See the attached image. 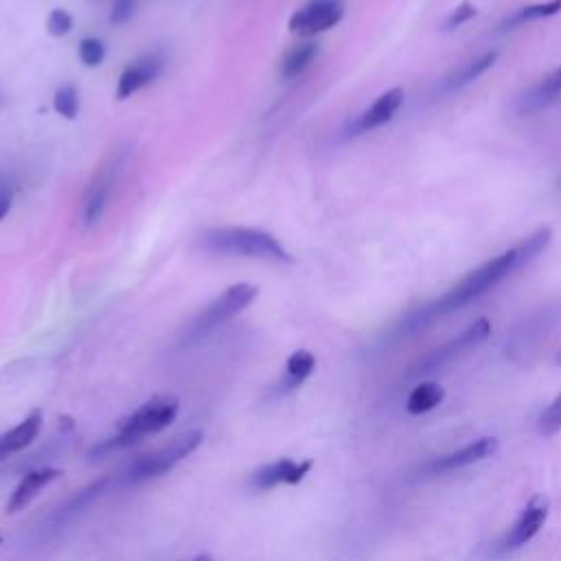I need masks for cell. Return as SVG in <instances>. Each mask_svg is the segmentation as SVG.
<instances>
[{"label": "cell", "instance_id": "12", "mask_svg": "<svg viewBox=\"0 0 561 561\" xmlns=\"http://www.w3.org/2000/svg\"><path fill=\"white\" fill-rule=\"evenodd\" d=\"M163 68H165V57L160 53H150V55L141 57V60H136L121 73L119 86H117V97L121 101L130 99L145 86H150L154 79L163 73Z\"/></svg>", "mask_w": 561, "mask_h": 561}, {"label": "cell", "instance_id": "27", "mask_svg": "<svg viewBox=\"0 0 561 561\" xmlns=\"http://www.w3.org/2000/svg\"><path fill=\"white\" fill-rule=\"evenodd\" d=\"M136 5H139V0H114L110 11L112 25H125V22L132 18Z\"/></svg>", "mask_w": 561, "mask_h": 561}, {"label": "cell", "instance_id": "28", "mask_svg": "<svg viewBox=\"0 0 561 561\" xmlns=\"http://www.w3.org/2000/svg\"><path fill=\"white\" fill-rule=\"evenodd\" d=\"M11 206H14V185L7 176H0V222L5 220Z\"/></svg>", "mask_w": 561, "mask_h": 561}, {"label": "cell", "instance_id": "18", "mask_svg": "<svg viewBox=\"0 0 561 561\" xmlns=\"http://www.w3.org/2000/svg\"><path fill=\"white\" fill-rule=\"evenodd\" d=\"M314 369H316V358L312 351H307V349L294 351L288 358V362H285V373L281 377V391H285V393L296 391V388H299L307 377L314 373Z\"/></svg>", "mask_w": 561, "mask_h": 561}, {"label": "cell", "instance_id": "26", "mask_svg": "<svg viewBox=\"0 0 561 561\" xmlns=\"http://www.w3.org/2000/svg\"><path fill=\"white\" fill-rule=\"evenodd\" d=\"M47 31L53 38H64L73 31V16L64 9H53L47 20Z\"/></svg>", "mask_w": 561, "mask_h": 561}, {"label": "cell", "instance_id": "24", "mask_svg": "<svg viewBox=\"0 0 561 561\" xmlns=\"http://www.w3.org/2000/svg\"><path fill=\"white\" fill-rule=\"evenodd\" d=\"M478 9L474 3H469V0H463L459 7H454L448 16L443 20V31H454L463 25H467L469 20L476 18Z\"/></svg>", "mask_w": 561, "mask_h": 561}, {"label": "cell", "instance_id": "5", "mask_svg": "<svg viewBox=\"0 0 561 561\" xmlns=\"http://www.w3.org/2000/svg\"><path fill=\"white\" fill-rule=\"evenodd\" d=\"M204 434L200 430H189L185 434L171 439L163 448H158L150 454H143L136 459L128 472L130 483H141V480H150L156 476L167 474L169 469H174L180 461H185L191 452H196L202 445Z\"/></svg>", "mask_w": 561, "mask_h": 561}, {"label": "cell", "instance_id": "16", "mask_svg": "<svg viewBox=\"0 0 561 561\" xmlns=\"http://www.w3.org/2000/svg\"><path fill=\"white\" fill-rule=\"evenodd\" d=\"M40 430H42V415L36 410V412H31L25 421H20L16 428L0 434V461L20 450H25L27 445H31L38 439Z\"/></svg>", "mask_w": 561, "mask_h": 561}, {"label": "cell", "instance_id": "22", "mask_svg": "<svg viewBox=\"0 0 561 561\" xmlns=\"http://www.w3.org/2000/svg\"><path fill=\"white\" fill-rule=\"evenodd\" d=\"M53 108L57 110V114H62V117L68 119V121L77 119V114H79V93H77V88L71 86V84L57 88V93L53 97Z\"/></svg>", "mask_w": 561, "mask_h": 561}, {"label": "cell", "instance_id": "8", "mask_svg": "<svg viewBox=\"0 0 561 561\" xmlns=\"http://www.w3.org/2000/svg\"><path fill=\"white\" fill-rule=\"evenodd\" d=\"M119 171H121L119 154H112L106 163L97 169L95 178L90 180V185L86 189L84 204H82V224L84 226H95L103 217V213H106L112 189H114V185H117Z\"/></svg>", "mask_w": 561, "mask_h": 561}, {"label": "cell", "instance_id": "17", "mask_svg": "<svg viewBox=\"0 0 561 561\" xmlns=\"http://www.w3.org/2000/svg\"><path fill=\"white\" fill-rule=\"evenodd\" d=\"M496 60H498V51H487L480 57H476V60L465 62L459 71H454L452 75L443 79V90L445 93H454V90H461V88L469 86L472 82H476L480 75H485L489 68L496 64Z\"/></svg>", "mask_w": 561, "mask_h": 561}, {"label": "cell", "instance_id": "25", "mask_svg": "<svg viewBox=\"0 0 561 561\" xmlns=\"http://www.w3.org/2000/svg\"><path fill=\"white\" fill-rule=\"evenodd\" d=\"M106 57V47L103 42L97 38H84L79 42V60H82L86 66H99Z\"/></svg>", "mask_w": 561, "mask_h": 561}, {"label": "cell", "instance_id": "30", "mask_svg": "<svg viewBox=\"0 0 561 561\" xmlns=\"http://www.w3.org/2000/svg\"><path fill=\"white\" fill-rule=\"evenodd\" d=\"M555 364H557V366H561V347H559V351H557V356H555Z\"/></svg>", "mask_w": 561, "mask_h": 561}, {"label": "cell", "instance_id": "15", "mask_svg": "<svg viewBox=\"0 0 561 561\" xmlns=\"http://www.w3.org/2000/svg\"><path fill=\"white\" fill-rule=\"evenodd\" d=\"M60 474H62L60 469L42 467V469H33V472H29L27 476H22L18 487L14 489V494H11L7 502V513H16L20 509H25L44 487L51 485L55 478H60Z\"/></svg>", "mask_w": 561, "mask_h": 561}, {"label": "cell", "instance_id": "13", "mask_svg": "<svg viewBox=\"0 0 561 561\" xmlns=\"http://www.w3.org/2000/svg\"><path fill=\"white\" fill-rule=\"evenodd\" d=\"M404 88H391V90H386V93H382L380 97H377L373 103H371V108H366L356 125H353V130L356 132H373L377 128H382V125H386L388 121H393L395 119V114L399 112V108L404 106Z\"/></svg>", "mask_w": 561, "mask_h": 561}, {"label": "cell", "instance_id": "6", "mask_svg": "<svg viewBox=\"0 0 561 561\" xmlns=\"http://www.w3.org/2000/svg\"><path fill=\"white\" fill-rule=\"evenodd\" d=\"M489 334H491V323L487 318L474 320V323L469 325L465 331H461L459 336L448 340L445 345L437 347L434 351H430L426 358H421L415 369H412V375H423V373L443 369L445 364H450L456 358H461V356H465V353L476 349L478 345H483V342L489 338Z\"/></svg>", "mask_w": 561, "mask_h": 561}, {"label": "cell", "instance_id": "2", "mask_svg": "<svg viewBox=\"0 0 561 561\" xmlns=\"http://www.w3.org/2000/svg\"><path fill=\"white\" fill-rule=\"evenodd\" d=\"M202 250L220 257H246L290 263L292 257L272 233L248 226H217L200 235Z\"/></svg>", "mask_w": 561, "mask_h": 561}, {"label": "cell", "instance_id": "3", "mask_svg": "<svg viewBox=\"0 0 561 561\" xmlns=\"http://www.w3.org/2000/svg\"><path fill=\"white\" fill-rule=\"evenodd\" d=\"M180 402L174 395H156L150 402H145L139 410H134L130 417H125L117 434L110 441H106L99 448L101 450H117V448H128L132 443H139L150 434H156L165 430L171 421L178 417Z\"/></svg>", "mask_w": 561, "mask_h": 561}, {"label": "cell", "instance_id": "9", "mask_svg": "<svg viewBox=\"0 0 561 561\" xmlns=\"http://www.w3.org/2000/svg\"><path fill=\"white\" fill-rule=\"evenodd\" d=\"M345 16L342 0H309L290 18V31L301 38H314L334 29Z\"/></svg>", "mask_w": 561, "mask_h": 561}, {"label": "cell", "instance_id": "23", "mask_svg": "<svg viewBox=\"0 0 561 561\" xmlns=\"http://www.w3.org/2000/svg\"><path fill=\"white\" fill-rule=\"evenodd\" d=\"M537 432L546 439L555 437L557 432H561V393L544 408L540 419H537Z\"/></svg>", "mask_w": 561, "mask_h": 561}, {"label": "cell", "instance_id": "29", "mask_svg": "<svg viewBox=\"0 0 561 561\" xmlns=\"http://www.w3.org/2000/svg\"><path fill=\"white\" fill-rule=\"evenodd\" d=\"M193 561H213V557H209V555H198Z\"/></svg>", "mask_w": 561, "mask_h": 561}, {"label": "cell", "instance_id": "20", "mask_svg": "<svg viewBox=\"0 0 561 561\" xmlns=\"http://www.w3.org/2000/svg\"><path fill=\"white\" fill-rule=\"evenodd\" d=\"M445 399L443 386L437 382H421L412 388L406 399V410L410 415H426V412L437 408Z\"/></svg>", "mask_w": 561, "mask_h": 561}, {"label": "cell", "instance_id": "31", "mask_svg": "<svg viewBox=\"0 0 561 561\" xmlns=\"http://www.w3.org/2000/svg\"><path fill=\"white\" fill-rule=\"evenodd\" d=\"M0 544H3V535H0Z\"/></svg>", "mask_w": 561, "mask_h": 561}, {"label": "cell", "instance_id": "19", "mask_svg": "<svg viewBox=\"0 0 561 561\" xmlns=\"http://www.w3.org/2000/svg\"><path fill=\"white\" fill-rule=\"evenodd\" d=\"M561 14V0H546V3H535L515 9L511 16L500 22V31H511L524 25H531L535 20H544Z\"/></svg>", "mask_w": 561, "mask_h": 561}, {"label": "cell", "instance_id": "11", "mask_svg": "<svg viewBox=\"0 0 561 561\" xmlns=\"http://www.w3.org/2000/svg\"><path fill=\"white\" fill-rule=\"evenodd\" d=\"M312 461H292V459H281L277 463H270L266 467L257 469L250 476V485L259 491H268L279 485H299L301 480L309 474L312 469Z\"/></svg>", "mask_w": 561, "mask_h": 561}, {"label": "cell", "instance_id": "4", "mask_svg": "<svg viewBox=\"0 0 561 561\" xmlns=\"http://www.w3.org/2000/svg\"><path fill=\"white\" fill-rule=\"evenodd\" d=\"M257 294H259L257 285H250V283L231 285L222 296H217L215 301H211L196 318L191 320L185 338L189 342H196L204 336H209L211 331L222 327L237 314H242L244 309L257 299Z\"/></svg>", "mask_w": 561, "mask_h": 561}, {"label": "cell", "instance_id": "14", "mask_svg": "<svg viewBox=\"0 0 561 561\" xmlns=\"http://www.w3.org/2000/svg\"><path fill=\"white\" fill-rule=\"evenodd\" d=\"M561 95V66H557L553 73H548L542 82H537L533 88L526 90L522 97L515 101V112L520 117H529V114L540 112L542 108H548L553 101H557Z\"/></svg>", "mask_w": 561, "mask_h": 561}, {"label": "cell", "instance_id": "7", "mask_svg": "<svg viewBox=\"0 0 561 561\" xmlns=\"http://www.w3.org/2000/svg\"><path fill=\"white\" fill-rule=\"evenodd\" d=\"M548 513H551V502H548V498L533 496L526 502V507L518 515V520L513 522L511 529L496 542V555L518 551L524 544H529L533 537L542 531V526L548 520Z\"/></svg>", "mask_w": 561, "mask_h": 561}, {"label": "cell", "instance_id": "10", "mask_svg": "<svg viewBox=\"0 0 561 561\" xmlns=\"http://www.w3.org/2000/svg\"><path fill=\"white\" fill-rule=\"evenodd\" d=\"M498 450H500V441L496 437H480L474 443L463 445L461 450L443 454V456H439V459H434L428 469L432 474L456 472V469H463V467L489 459V456H494Z\"/></svg>", "mask_w": 561, "mask_h": 561}, {"label": "cell", "instance_id": "1", "mask_svg": "<svg viewBox=\"0 0 561 561\" xmlns=\"http://www.w3.org/2000/svg\"><path fill=\"white\" fill-rule=\"evenodd\" d=\"M551 242H553L551 228L548 226L537 228L533 235L522 239L518 246L505 250V253L496 255L494 259L485 261L483 266H478L476 270L469 272L467 277H463L459 283L454 285V288H450L443 296H439L437 301L423 305L421 309H417V312H412L406 318L404 329L419 331L423 327H428L432 320L454 314V312H459V309L472 305L474 301L480 299V296H485L487 292L494 290L496 285L509 279L515 270L529 266L531 261H535L548 246H551Z\"/></svg>", "mask_w": 561, "mask_h": 561}, {"label": "cell", "instance_id": "21", "mask_svg": "<svg viewBox=\"0 0 561 561\" xmlns=\"http://www.w3.org/2000/svg\"><path fill=\"white\" fill-rule=\"evenodd\" d=\"M320 47L314 40H305L301 44H296L294 49H290L283 57L281 64V75L283 79H294L299 77L303 71H307V66L316 60Z\"/></svg>", "mask_w": 561, "mask_h": 561}]
</instances>
